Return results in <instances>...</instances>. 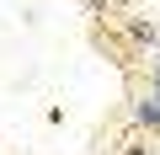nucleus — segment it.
I'll use <instances>...</instances> for the list:
<instances>
[{
    "instance_id": "20e7f679",
    "label": "nucleus",
    "mask_w": 160,
    "mask_h": 155,
    "mask_svg": "<svg viewBox=\"0 0 160 155\" xmlns=\"http://www.w3.org/2000/svg\"><path fill=\"white\" fill-rule=\"evenodd\" d=\"M155 86H160V64H155Z\"/></svg>"
},
{
    "instance_id": "7ed1b4c3",
    "label": "nucleus",
    "mask_w": 160,
    "mask_h": 155,
    "mask_svg": "<svg viewBox=\"0 0 160 155\" xmlns=\"http://www.w3.org/2000/svg\"><path fill=\"white\" fill-rule=\"evenodd\" d=\"M123 155H149V150H144V144H128V150H123Z\"/></svg>"
},
{
    "instance_id": "f03ea898",
    "label": "nucleus",
    "mask_w": 160,
    "mask_h": 155,
    "mask_svg": "<svg viewBox=\"0 0 160 155\" xmlns=\"http://www.w3.org/2000/svg\"><path fill=\"white\" fill-rule=\"evenodd\" d=\"M133 118H139L144 128H160V102H155V96H144V102L133 107Z\"/></svg>"
},
{
    "instance_id": "f257e3e1",
    "label": "nucleus",
    "mask_w": 160,
    "mask_h": 155,
    "mask_svg": "<svg viewBox=\"0 0 160 155\" xmlns=\"http://www.w3.org/2000/svg\"><path fill=\"white\" fill-rule=\"evenodd\" d=\"M128 38H133V43H149V48H155V43H160V27H155V22H144V16H133V22H128Z\"/></svg>"
}]
</instances>
